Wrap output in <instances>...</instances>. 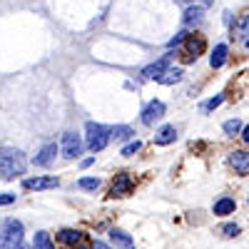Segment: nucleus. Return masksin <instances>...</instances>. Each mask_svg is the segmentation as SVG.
I'll use <instances>...</instances> for the list:
<instances>
[{"instance_id":"1","label":"nucleus","mask_w":249,"mask_h":249,"mask_svg":"<svg viewBox=\"0 0 249 249\" xmlns=\"http://www.w3.org/2000/svg\"><path fill=\"white\" fill-rule=\"evenodd\" d=\"M28 162H25V155L15 150V147H0V175L5 179H15L25 172Z\"/></svg>"},{"instance_id":"2","label":"nucleus","mask_w":249,"mask_h":249,"mask_svg":"<svg viewBox=\"0 0 249 249\" xmlns=\"http://www.w3.org/2000/svg\"><path fill=\"white\" fill-rule=\"evenodd\" d=\"M18 244H23V222L18 219H5L3 232H0V249H15Z\"/></svg>"},{"instance_id":"3","label":"nucleus","mask_w":249,"mask_h":249,"mask_svg":"<svg viewBox=\"0 0 249 249\" xmlns=\"http://www.w3.org/2000/svg\"><path fill=\"white\" fill-rule=\"evenodd\" d=\"M85 137H88V147L92 152H100L107 147L110 142V127H105V124H97V122H88L85 124Z\"/></svg>"},{"instance_id":"4","label":"nucleus","mask_w":249,"mask_h":249,"mask_svg":"<svg viewBox=\"0 0 249 249\" xmlns=\"http://www.w3.org/2000/svg\"><path fill=\"white\" fill-rule=\"evenodd\" d=\"M207 43L202 35H187L184 37V60H197L204 53Z\"/></svg>"},{"instance_id":"5","label":"nucleus","mask_w":249,"mask_h":249,"mask_svg":"<svg viewBox=\"0 0 249 249\" xmlns=\"http://www.w3.org/2000/svg\"><path fill=\"white\" fill-rule=\"evenodd\" d=\"M80 152H82V140H80V135H77V132H65V137H62V157L75 160Z\"/></svg>"},{"instance_id":"6","label":"nucleus","mask_w":249,"mask_h":249,"mask_svg":"<svg viewBox=\"0 0 249 249\" xmlns=\"http://www.w3.org/2000/svg\"><path fill=\"white\" fill-rule=\"evenodd\" d=\"M132 190H135L132 177H130V175H124V172H120V175L115 177V182H112L110 195H112V197H127V195H132Z\"/></svg>"},{"instance_id":"7","label":"nucleus","mask_w":249,"mask_h":249,"mask_svg":"<svg viewBox=\"0 0 249 249\" xmlns=\"http://www.w3.org/2000/svg\"><path fill=\"white\" fill-rule=\"evenodd\" d=\"M162 115H164V102H162V100H152V102H147V105H144V110H142V122L150 127V124H155Z\"/></svg>"},{"instance_id":"8","label":"nucleus","mask_w":249,"mask_h":249,"mask_svg":"<svg viewBox=\"0 0 249 249\" xmlns=\"http://www.w3.org/2000/svg\"><path fill=\"white\" fill-rule=\"evenodd\" d=\"M170 60H172V55L160 57L157 62H152V65H147V68L142 70V77H144V80H160V77L164 75V70L170 68Z\"/></svg>"},{"instance_id":"9","label":"nucleus","mask_w":249,"mask_h":249,"mask_svg":"<svg viewBox=\"0 0 249 249\" xmlns=\"http://www.w3.org/2000/svg\"><path fill=\"white\" fill-rule=\"evenodd\" d=\"M57 184H60L57 177H33V179L23 182L25 190H55Z\"/></svg>"},{"instance_id":"10","label":"nucleus","mask_w":249,"mask_h":249,"mask_svg":"<svg viewBox=\"0 0 249 249\" xmlns=\"http://www.w3.org/2000/svg\"><path fill=\"white\" fill-rule=\"evenodd\" d=\"M230 164L234 167L237 175H249V152H244V150L232 152L230 155Z\"/></svg>"},{"instance_id":"11","label":"nucleus","mask_w":249,"mask_h":249,"mask_svg":"<svg viewBox=\"0 0 249 249\" xmlns=\"http://www.w3.org/2000/svg\"><path fill=\"white\" fill-rule=\"evenodd\" d=\"M55 155H57V147H55V142H50V144H45V147L35 155L33 162L37 164V167H48V164L55 160Z\"/></svg>"},{"instance_id":"12","label":"nucleus","mask_w":249,"mask_h":249,"mask_svg":"<svg viewBox=\"0 0 249 249\" xmlns=\"http://www.w3.org/2000/svg\"><path fill=\"white\" fill-rule=\"evenodd\" d=\"M202 20H204V8L195 5V8H187V10H184L182 23H184V28H192V25H199Z\"/></svg>"},{"instance_id":"13","label":"nucleus","mask_w":249,"mask_h":249,"mask_svg":"<svg viewBox=\"0 0 249 249\" xmlns=\"http://www.w3.org/2000/svg\"><path fill=\"white\" fill-rule=\"evenodd\" d=\"M175 137H177L175 124H164V127L157 132V137H155V144H170V142H175Z\"/></svg>"},{"instance_id":"14","label":"nucleus","mask_w":249,"mask_h":249,"mask_svg":"<svg viewBox=\"0 0 249 249\" xmlns=\"http://www.w3.org/2000/svg\"><path fill=\"white\" fill-rule=\"evenodd\" d=\"M224 60H227V45H224V43H219V45L214 48L212 57H210V65L217 70V68H222V65H224Z\"/></svg>"},{"instance_id":"15","label":"nucleus","mask_w":249,"mask_h":249,"mask_svg":"<svg viewBox=\"0 0 249 249\" xmlns=\"http://www.w3.org/2000/svg\"><path fill=\"white\" fill-rule=\"evenodd\" d=\"M234 207H237V202H234L232 197H222V199L214 204V214H232Z\"/></svg>"},{"instance_id":"16","label":"nucleus","mask_w":249,"mask_h":249,"mask_svg":"<svg viewBox=\"0 0 249 249\" xmlns=\"http://www.w3.org/2000/svg\"><path fill=\"white\" fill-rule=\"evenodd\" d=\"M179 80H182V70L179 68H175V70L167 68V70H164V75L157 82H160V85H175V82H179Z\"/></svg>"},{"instance_id":"17","label":"nucleus","mask_w":249,"mask_h":249,"mask_svg":"<svg viewBox=\"0 0 249 249\" xmlns=\"http://www.w3.org/2000/svg\"><path fill=\"white\" fill-rule=\"evenodd\" d=\"M110 239L117 242V244H122V247H127V249H135L132 237H130L127 232H122V230H112V232H110Z\"/></svg>"},{"instance_id":"18","label":"nucleus","mask_w":249,"mask_h":249,"mask_svg":"<svg viewBox=\"0 0 249 249\" xmlns=\"http://www.w3.org/2000/svg\"><path fill=\"white\" fill-rule=\"evenodd\" d=\"M135 132L132 127H127V124H115V127L110 130V140H130Z\"/></svg>"},{"instance_id":"19","label":"nucleus","mask_w":249,"mask_h":249,"mask_svg":"<svg viewBox=\"0 0 249 249\" xmlns=\"http://www.w3.org/2000/svg\"><path fill=\"white\" fill-rule=\"evenodd\" d=\"M80 237H82V232H77V230H62L57 234V239L62 244H75V242H80Z\"/></svg>"},{"instance_id":"20","label":"nucleus","mask_w":249,"mask_h":249,"mask_svg":"<svg viewBox=\"0 0 249 249\" xmlns=\"http://www.w3.org/2000/svg\"><path fill=\"white\" fill-rule=\"evenodd\" d=\"M237 30H239V37H242V43H244V48H249V13L239 20V25H237Z\"/></svg>"},{"instance_id":"21","label":"nucleus","mask_w":249,"mask_h":249,"mask_svg":"<svg viewBox=\"0 0 249 249\" xmlns=\"http://www.w3.org/2000/svg\"><path fill=\"white\" fill-rule=\"evenodd\" d=\"M35 247H37V249H53L50 234H48V232H37V234H35Z\"/></svg>"},{"instance_id":"22","label":"nucleus","mask_w":249,"mask_h":249,"mask_svg":"<svg viewBox=\"0 0 249 249\" xmlns=\"http://www.w3.org/2000/svg\"><path fill=\"white\" fill-rule=\"evenodd\" d=\"M222 130H224L227 135H232V137H234V135H239V132H242V122H239V120H227Z\"/></svg>"},{"instance_id":"23","label":"nucleus","mask_w":249,"mask_h":249,"mask_svg":"<svg viewBox=\"0 0 249 249\" xmlns=\"http://www.w3.org/2000/svg\"><path fill=\"white\" fill-rule=\"evenodd\" d=\"M77 187H80V190H97L100 179H97V177H82V179L77 182Z\"/></svg>"},{"instance_id":"24","label":"nucleus","mask_w":249,"mask_h":249,"mask_svg":"<svg viewBox=\"0 0 249 249\" xmlns=\"http://www.w3.org/2000/svg\"><path fill=\"white\" fill-rule=\"evenodd\" d=\"M140 147H142V142L135 140V142H130V144H124V147H122V155H124V157H130V155H135Z\"/></svg>"},{"instance_id":"25","label":"nucleus","mask_w":249,"mask_h":249,"mask_svg":"<svg viewBox=\"0 0 249 249\" xmlns=\"http://www.w3.org/2000/svg\"><path fill=\"white\" fill-rule=\"evenodd\" d=\"M222 232H224V237H237L239 234V227L237 224H224Z\"/></svg>"},{"instance_id":"26","label":"nucleus","mask_w":249,"mask_h":249,"mask_svg":"<svg viewBox=\"0 0 249 249\" xmlns=\"http://www.w3.org/2000/svg\"><path fill=\"white\" fill-rule=\"evenodd\" d=\"M222 100H224L222 95H217V97H212L210 102H204V110H207V112H210V110H214V107H219V105H222Z\"/></svg>"},{"instance_id":"27","label":"nucleus","mask_w":249,"mask_h":249,"mask_svg":"<svg viewBox=\"0 0 249 249\" xmlns=\"http://www.w3.org/2000/svg\"><path fill=\"white\" fill-rule=\"evenodd\" d=\"M15 202V195H10V192H0V207L3 204H13Z\"/></svg>"},{"instance_id":"28","label":"nucleus","mask_w":249,"mask_h":249,"mask_svg":"<svg viewBox=\"0 0 249 249\" xmlns=\"http://www.w3.org/2000/svg\"><path fill=\"white\" fill-rule=\"evenodd\" d=\"M242 137H244V142H247V144H249V124H247V127H244V130H242Z\"/></svg>"},{"instance_id":"29","label":"nucleus","mask_w":249,"mask_h":249,"mask_svg":"<svg viewBox=\"0 0 249 249\" xmlns=\"http://www.w3.org/2000/svg\"><path fill=\"white\" fill-rule=\"evenodd\" d=\"M197 3H199V8H207V5H212L214 0H197Z\"/></svg>"},{"instance_id":"30","label":"nucleus","mask_w":249,"mask_h":249,"mask_svg":"<svg viewBox=\"0 0 249 249\" xmlns=\"http://www.w3.org/2000/svg\"><path fill=\"white\" fill-rule=\"evenodd\" d=\"M92 249H110V247H107V244H102V242H95Z\"/></svg>"},{"instance_id":"31","label":"nucleus","mask_w":249,"mask_h":249,"mask_svg":"<svg viewBox=\"0 0 249 249\" xmlns=\"http://www.w3.org/2000/svg\"><path fill=\"white\" fill-rule=\"evenodd\" d=\"M92 162H95V157H88V160H82V167H90Z\"/></svg>"},{"instance_id":"32","label":"nucleus","mask_w":249,"mask_h":249,"mask_svg":"<svg viewBox=\"0 0 249 249\" xmlns=\"http://www.w3.org/2000/svg\"><path fill=\"white\" fill-rule=\"evenodd\" d=\"M15 249H33V247H30V244H18Z\"/></svg>"},{"instance_id":"33","label":"nucleus","mask_w":249,"mask_h":249,"mask_svg":"<svg viewBox=\"0 0 249 249\" xmlns=\"http://www.w3.org/2000/svg\"><path fill=\"white\" fill-rule=\"evenodd\" d=\"M80 249H90V247H80Z\"/></svg>"}]
</instances>
